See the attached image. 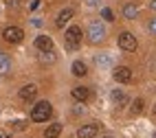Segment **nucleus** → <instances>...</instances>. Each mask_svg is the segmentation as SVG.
Instances as JSON below:
<instances>
[{
  "mask_svg": "<svg viewBox=\"0 0 156 138\" xmlns=\"http://www.w3.org/2000/svg\"><path fill=\"white\" fill-rule=\"evenodd\" d=\"M70 70H73V75H75V77H86V75H88V66H86L84 61H79V59L73 61Z\"/></svg>",
  "mask_w": 156,
  "mask_h": 138,
  "instance_id": "ddd939ff",
  "label": "nucleus"
},
{
  "mask_svg": "<svg viewBox=\"0 0 156 138\" xmlns=\"http://www.w3.org/2000/svg\"><path fill=\"white\" fill-rule=\"evenodd\" d=\"M81 29L77 24H73L66 29V48H77L79 46V42H81Z\"/></svg>",
  "mask_w": 156,
  "mask_h": 138,
  "instance_id": "7ed1b4c3",
  "label": "nucleus"
},
{
  "mask_svg": "<svg viewBox=\"0 0 156 138\" xmlns=\"http://www.w3.org/2000/svg\"><path fill=\"white\" fill-rule=\"evenodd\" d=\"M20 2H22V0H7V5L11 7V9H18V7H20Z\"/></svg>",
  "mask_w": 156,
  "mask_h": 138,
  "instance_id": "4be33fe9",
  "label": "nucleus"
},
{
  "mask_svg": "<svg viewBox=\"0 0 156 138\" xmlns=\"http://www.w3.org/2000/svg\"><path fill=\"white\" fill-rule=\"evenodd\" d=\"M143 108H145L143 99H134V103H132V114H141V112H143Z\"/></svg>",
  "mask_w": 156,
  "mask_h": 138,
  "instance_id": "a211bd4d",
  "label": "nucleus"
},
{
  "mask_svg": "<svg viewBox=\"0 0 156 138\" xmlns=\"http://www.w3.org/2000/svg\"><path fill=\"white\" fill-rule=\"evenodd\" d=\"M97 66H101V68L112 66V57L110 55H97Z\"/></svg>",
  "mask_w": 156,
  "mask_h": 138,
  "instance_id": "f3484780",
  "label": "nucleus"
},
{
  "mask_svg": "<svg viewBox=\"0 0 156 138\" xmlns=\"http://www.w3.org/2000/svg\"><path fill=\"white\" fill-rule=\"evenodd\" d=\"M73 99H75L77 103H86L88 99H90V90L88 88H84V86H77V88H73Z\"/></svg>",
  "mask_w": 156,
  "mask_h": 138,
  "instance_id": "9b49d317",
  "label": "nucleus"
},
{
  "mask_svg": "<svg viewBox=\"0 0 156 138\" xmlns=\"http://www.w3.org/2000/svg\"><path fill=\"white\" fill-rule=\"evenodd\" d=\"M112 77H114V81H119V83H130L132 81V70L128 66H117L114 72H112Z\"/></svg>",
  "mask_w": 156,
  "mask_h": 138,
  "instance_id": "423d86ee",
  "label": "nucleus"
},
{
  "mask_svg": "<svg viewBox=\"0 0 156 138\" xmlns=\"http://www.w3.org/2000/svg\"><path fill=\"white\" fill-rule=\"evenodd\" d=\"M147 29H150V33H154V35H156V18H154V20H150Z\"/></svg>",
  "mask_w": 156,
  "mask_h": 138,
  "instance_id": "412c9836",
  "label": "nucleus"
},
{
  "mask_svg": "<svg viewBox=\"0 0 156 138\" xmlns=\"http://www.w3.org/2000/svg\"><path fill=\"white\" fill-rule=\"evenodd\" d=\"M123 16H126L128 20H134V18L139 16V9L134 7V5H126V7H123Z\"/></svg>",
  "mask_w": 156,
  "mask_h": 138,
  "instance_id": "2eb2a0df",
  "label": "nucleus"
},
{
  "mask_svg": "<svg viewBox=\"0 0 156 138\" xmlns=\"http://www.w3.org/2000/svg\"><path fill=\"white\" fill-rule=\"evenodd\" d=\"M117 44H119V48H121V50L132 53V50H136V37H134L132 33H128V31H123V33H119Z\"/></svg>",
  "mask_w": 156,
  "mask_h": 138,
  "instance_id": "20e7f679",
  "label": "nucleus"
},
{
  "mask_svg": "<svg viewBox=\"0 0 156 138\" xmlns=\"http://www.w3.org/2000/svg\"><path fill=\"white\" fill-rule=\"evenodd\" d=\"M150 9H152V11H156V0H150Z\"/></svg>",
  "mask_w": 156,
  "mask_h": 138,
  "instance_id": "393cba45",
  "label": "nucleus"
},
{
  "mask_svg": "<svg viewBox=\"0 0 156 138\" xmlns=\"http://www.w3.org/2000/svg\"><path fill=\"white\" fill-rule=\"evenodd\" d=\"M18 97H20V101H33L35 97H37V86H33V83H29V86H24L22 90H20V94H18Z\"/></svg>",
  "mask_w": 156,
  "mask_h": 138,
  "instance_id": "6e6552de",
  "label": "nucleus"
},
{
  "mask_svg": "<svg viewBox=\"0 0 156 138\" xmlns=\"http://www.w3.org/2000/svg\"><path fill=\"white\" fill-rule=\"evenodd\" d=\"M110 99H112V103H114V105H119V108H123V105L128 103V94H126V90H112Z\"/></svg>",
  "mask_w": 156,
  "mask_h": 138,
  "instance_id": "f8f14e48",
  "label": "nucleus"
},
{
  "mask_svg": "<svg viewBox=\"0 0 156 138\" xmlns=\"http://www.w3.org/2000/svg\"><path fill=\"white\" fill-rule=\"evenodd\" d=\"M101 18H103V20H108V22H112V20H114L112 9H101Z\"/></svg>",
  "mask_w": 156,
  "mask_h": 138,
  "instance_id": "6ab92c4d",
  "label": "nucleus"
},
{
  "mask_svg": "<svg viewBox=\"0 0 156 138\" xmlns=\"http://www.w3.org/2000/svg\"><path fill=\"white\" fill-rule=\"evenodd\" d=\"M86 35H88V40L92 42V44H99V42H103V37H106V26H103L101 22H90Z\"/></svg>",
  "mask_w": 156,
  "mask_h": 138,
  "instance_id": "f03ea898",
  "label": "nucleus"
},
{
  "mask_svg": "<svg viewBox=\"0 0 156 138\" xmlns=\"http://www.w3.org/2000/svg\"><path fill=\"white\" fill-rule=\"evenodd\" d=\"M35 48L42 50V53L53 50V40H51L48 35H37V37H35Z\"/></svg>",
  "mask_w": 156,
  "mask_h": 138,
  "instance_id": "1a4fd4ad",
  "label": "nucleus"
},
{
  "mask_svg": "<svg viewBox=\"0 0 156 138\" xmlns=\"http://www.w3.org/2000/svg\"><path fill=\"white\" fill-rule=\"evenodd\" d=\"M152 119L156 121V105H154V110H152Z\"/></svg>",
  "mask_w": 156,
  "mask_h": 138,
  "instance_id": "bb28decb",
  "label": "nucleus"
},
{
  "mask_svg": "<svg viewBox=\"0 0 156 138\" xmlns=\"http://www.w3.org/2000/svg\"><path fill=\"white\" fill-rule=\"evenodd\" d=\"M73 20V9H62V11L57 13V20H55V26L57 29H64L68 22Z\"/></svg>",
  "mask_w": 156,
  "mask_h": 138,
  "instance_id": "9d476101",
  "label": "nucleus"
},
{
  "mask_svg": "<svg viewBox=\"0 0 156 138\" xmlns=\"http://www.w3.org/2000/svg\"><path fill=\"white\" fill-rule=\"evenodd\" d=\"M106 138H110V136H106Z\"/></svg>",
  "mask_w": 156,
  "mask_h": 138,
  "instance_id": "7c9ffc66",
  "label": "nucleus"
},
{
  "mask_svg": "<svg viewBox=\"0 0 156 138\" xmlns=\"http://www.w3.org/2000/svg\"><path fill=\"white\" fill-rule=\"evenodd\" d=\"M2 37L9 42V44H20L22 37H24V31L20 29V26H7L2 31Z\"/></svg>",
  "mask_w": 156,
  "mask_h": 138,
  "instance_id": "39448f33",
  "label": "nucleus"
},
{
  "mask_svg": "<svg viewBox=\"0 0 156 138\" xmlns=\"http://www.w3.org/2000/svg\"><path fill=\"white\" fill-rule=\"evenodd\" d=\"M86 2H88V5H90V7H95V5H97V2H99V0H86Z\"/></svg>",
  "mask_w": 156,
  "mask_h": 138,
  "instance_id": "a878e982",
  "label": "nucleus"
},
{
  "mask_svg": "<svg viewBox=\"0 0 156 138\" xmlns=\"http://www.w3.org/2000/svg\"><path fill=\"white\" fill-rule=\"evenodd\" d=\"M11 125H13V129H24V127H27L24 121H16V123H11Z\"/></svg>",
  "mask_w": 156,
  "mask_h": 138,
  "instance_id": "aec40b11",
  "label": "nucleus"
},
{
  "mask_svg": "<svg viewBox=\"0 0 156 138\" xmlns=\"http://www.w3.org/2000/svg\"><path fill=\"white\" fill-rule=\"evenodd\" d=\"M31 22H33V26H42V20H40V18H33Z\"/></svg>",
  "mask_w": 156,
  "mask_h": 138,
  "instance_id": "b1692460",
  "label": "nucleus"
},
{
  "mask_svg": "<svg viewBox=\"0 0 156 138\" xmlns=\"http://www.w3.org/2000/svg\"><path fill=\"white\" fill-rule=\"evenodd\" d=\"M99 132V125L95 123H90V125H81L79 129H77V138H95Z\"/></svg>",
  "mask_w": 156,
  "mask_h": 138,
  "instance_id": "0eeeda50",
  "label": "nucleus"
},
{
  "mask_svg": "<svg viewBox=\"0 0 156 138\" xmlns=\"http://www.w3.org/2000/svg\"><path fill=\"white\" fill-rule=\"evenodd\" d=\"M51 114H53V105L48 101H40V103H35V108L31 110V121L33 123H46L51 119Z\"/></svg>",
  "mask_w": 156,
  "mask_h": 138,
  "instance_id": "f257e3e1",
  "label": "nucleus"
},
{
  "mask_svg": "<svg viewBox=\"0 0 156 138\" xmlns=\"http://www.w3.org/2000/svg\"><path fill=\"white\" fill-rule=\"evenodd\" d=\"M152 138H156V132H154V136H152Z\"/></svg>",
  "mask_w": 156,
  "mask_h": 138,
  "instance_id": "cd10ccee",
  "label": "nucleus"
},
{
  "mask_svg": "<svg viewBox=\"0 0 156 138\" xmlns=\"http://www.w3.org/2000/svg\"><path fill=\"white\" fill-rule=\"evenodd\" d=\"M0 138H5V136H2V134H0Z\"/></svg>",
  "mask_w": 156,
  "mask_h": 138,
  "instance_id": "c85d7f7f",
  "label": "nucleus"
},
{
  "mask_svg": "<svg viewBox=\"0 0 156 138\" xmlns=\"http://www.w3.org/2000/svg\"><path fill=\"white\" fill-rule=\"evenodd\" d=\"M59 134H62V125L59 123H53V125H48L44 129V138H57Z\"/></svg>",
  "mask_w": 156,
  "mask_h": 138,
  "instance_id": "4468645a",
  "label": "nucleus"
},
{
  "mask_svg": "<svg viewBox=\"0 0 156 138\" xmlns=\"http://www.w3.org/2000/svg\"><path fill=\"white\" fill-rule=\"evenodd\" d=\"M40 2H42V0H33V2L29 5V9H31V11H35V9L40 7Z\"/></svg>",
  "mask_w": 156,
  "mask_h": 138,
  "instance_id": "5701e85b",
  "label": "nucleus"
},
{
  "mask_svg": "<svg viewBox=\"0 0 156 138\" xmlns=\"http://www.w3.org/2000/svg\"><path fill=\"white\" fill-rule=\"evenodd\" d=\"M9 70H11V59L2 53L0 55V72H9Z\"/></svg>",
  "mask_w": 156,
  "mask_h": 138,
  "instance_id": "dca6fc26",
  "label": "nucleus"
},
{
  "mask_svg": "<svg viewBox=\"0 0 156 138\" xmlns=\"http://www.w3.org/2000/svg\"><path fill=\"white\" fill-rule=\"evenodd\" d=\"M0 55H2V50H0Z\"/></svg>",
  "mask_w": 156,
  "mask_h": 138,
  "instance_id": "c756f323",
  "label": "nucleus"
}]
</instances>
